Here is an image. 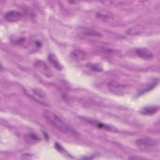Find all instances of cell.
<instances>
[{
	"instance_id": "cell-10",
	"label": "cell",
	"mask_w": 160,
	"mask_h": 160,
	"mask_svg": "<svg viewBox=\"0 0 160 160\" xmlns=\"http://www.w3.org/2000/svg\"><path fill=\"white\" fill-rule=\"evenodd\" d=\"M142 31V28L141 26H133L131 27L130 28H129L126 32L128 34H131V35H138L139 34H140Z\"/></svg>"
},
{
	"instance_id": "cell-2",
	"label": "cell",
	"mask_w": 160,
	"mask_h": 160,
	"mask_svg": "<svg viewBox=\"0 0 160 160\" xmlns=\"http://www.w3.org/2000/svg\"><path fill=\"white\" fill-rule=\"evenodd\" d=\"M136 144L141 149L149 150L157 145V141L150 138H142L136 141Z\"/></svg>"
},
{
	"instance_id": "cell-6",
	"label": "cell",
	"mask_w": 160,
	"mask_h": 160,
	"mask_svg": "<svg viewBox=\"0 0 160 160\" xmlns=\"http://www.w3.org/2000/svg\"><path fill=\"white\" fill-rule=\"evenodd\" d=\"M108 86L109 89L114 92L115 94H121V92L126 89V86L124 84H121L115 81L109 82L108 84Z\"/></svg>"
},
{
	"instance_id": "cell-4",
	"label": "cell",
	"mask_w": 160,
	"mask_h": 160,
	"mask_svg": "<svg viewBox=\"0 0 160 160\" xmlns=\"http://www.w3.org/2000/svg\"><path fill=\"white\" fill-rule=\"evenodd\" d=\"M22 17V14L20 12L16 10H11L6 12L4 14V18L6 20L9 22H16Z\"/></svg>"
},
{
	"instance_id": "cell-3",
	"label": "cell",
	"mask_w": 160,
	"mask_h": 160,
	"mask_svg": "<svg viewBox=\"0 0 160 160\" xmlns=\"http://www.w3.org/2000/svg\"><path fill=\"white\" fill-rule=\"evenodd\" d=\"M34 68L39 72H40L41 74H42L44 76L51 78L52 76V71L50 69V68L42 61L41 60H38L36 61L33 64Z\"/></svg>"
},
{
	"instance_id": "cell-13",
	"label": "cell",
	"mask_w": 160,
	"mask_h": 160,
	"mask_svg": "<svg viewBox=\"0 0 160 160\" xmlns=\"http://www.w3.org/2000/svg\"><path fill=\"white\" fill-rule=\"evenodd\" d=\"M84 34L86 36H101L100 33H99L98 32H96V31H94L92 30L87 31L86 32H84Z\"/></svg>"
},
{
	"instance_id": "cell-14",
	"label": "cell",
	"mask_w": 160,
	"mask_h": 160,
	"mask_svg": "<svg viewBox=\"0 0 160 160\" xmlns=\"http://www.w3.org/2000/svg\"><path fill=\"white\" fill-rule=\"evenodd\" d=\"M89 68L94 71H102L101 69L98 65H96V64H90Z\"/></svg>"
},
{
	"instance_id": "cell-1",
	"label": "cell",
	"mask_w": 160,
	"mask_h": 160,
	"mask_svg": "<svg viewBox=\"0 0 160 160\" xmlns=\"http://www.w3.org/2000/svg\"><path fill=\"white\" fill-rule=\"evenodd\" d=\"M42 114L46 121L59 132L63 134H68L72 131L66 122L52 111L44 109Z\"/></svg>"
},
{
	"instance_id": "cell-5",
	"label": "cell",
	"mask_w": 160,
	"mask_h": 160,
	"mask_svg": "<svg viewBox=\"0 0 160 160\" xmlns=\"http://www.w3.org/2000/svg\"><path fill=\"white\" fill-rule=\"evenodd\" d=\"M136 53L138 57L145 60H150L153 58V54L152 52L145 48H139L136 49Z\"/></svg>"
},
{
	"instance_id": "cell-8",
	"label": "cell",
	"mask_w": 160,
	"mask_h": 160,
	"mask_svg": "<svg viewBox=\"0 0 160 160\" xmlns=\"http://www.w3.org/2000/svg\"><path fill=\"white\" fill-rule=\"evenodd\" d=\"M48 59L49 62L52 65V66L55 68L56 69H58V71H61L62 69V65L60 64L58 58L54 54H52V53L49 54L48 56Z\"/></svg>"
},
{
	"instance_id": "cell-9",
	"label": "cell",
	"mask_w": 160,
	"mask_h": 160,
	"mask_svg": "<svg viewBox=\"0 0 160 160\" xmlns=\"http://www.w3.org/2000/svg\"><path fill=\"white\" fill-rule=\"evenodd\" d=\"M85 52L80 49H74L71 53V57L76 61H81L85 58Z\"/></svg>"
},
{
	"instance_id": "cell-11",
	"label": "cell",
	"mask_w": 160,
	"mask_h": 160,
	"mask_svg": "<svg viewBox=\"0 0 160 160\" xmlns=\"http://www.w3.org/2000/svg\"><path fill=\"white\" fill-rule=\"evenodd\" d=\"M158 83V80H155V81H154L152 83H151L149 85H148L147 86V87L146 88H144L142 91V92H141V94H144V92H148V91H151L152 89H153L155 86H156V85Z\"/></svg>"
},
{
	"instance_id": "cell-12",
	"label": "cell",
	"mask_w": 160,
	"mask_h": 160,
	"mask_svg": "<svg viewBox=\"0 0 160 160\" xmlns=\"http://www.w3.org/2000/svg\"><path fill=\"white\" fill-rule=\"evenodd\" d=\"M27 140H29V142H36V141H39V138L36 134H29L28 135Z\"/></svg>"
},
{
	"instance_id": "cell-7",
	"label": "cell",
	"mask_w": 160,
	"mask_h": 160,
	"mask_svg": "<svg viewBox=\"0 0 160 160\" xmlns=\"http://www.w3.org/2000/svg\"><path fill=\"white\" fill-rule=\"evenodd\" d=\"M159 111V106H148L143 107L139 111V112L143 115L151 116L156 114Z\"/></svg>"
}]
</instances>
